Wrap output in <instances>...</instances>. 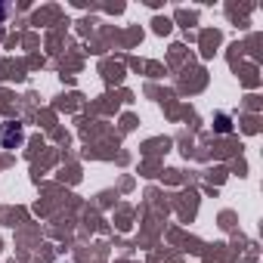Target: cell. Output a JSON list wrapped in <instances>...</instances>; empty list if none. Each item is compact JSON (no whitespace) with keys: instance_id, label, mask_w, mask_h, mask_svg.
Listing matches in <instances>:
<instances>
[{"instance_id":"obj_1","label":"cell","mask_w":263,"mask_h":263,"mask_svg":"<svg viewBox=\"0 0 263 263\" xmlns=\"http://www.w3.org/2000/svg\"><path fill=\"white\" fill-rule=\"evenodd\" d=\"M0 140H4V143H10V140H16V143H19V140H22V130H19V124H13L10 130L4 127V130H0Z\"/></svg>"}]
</instances>
